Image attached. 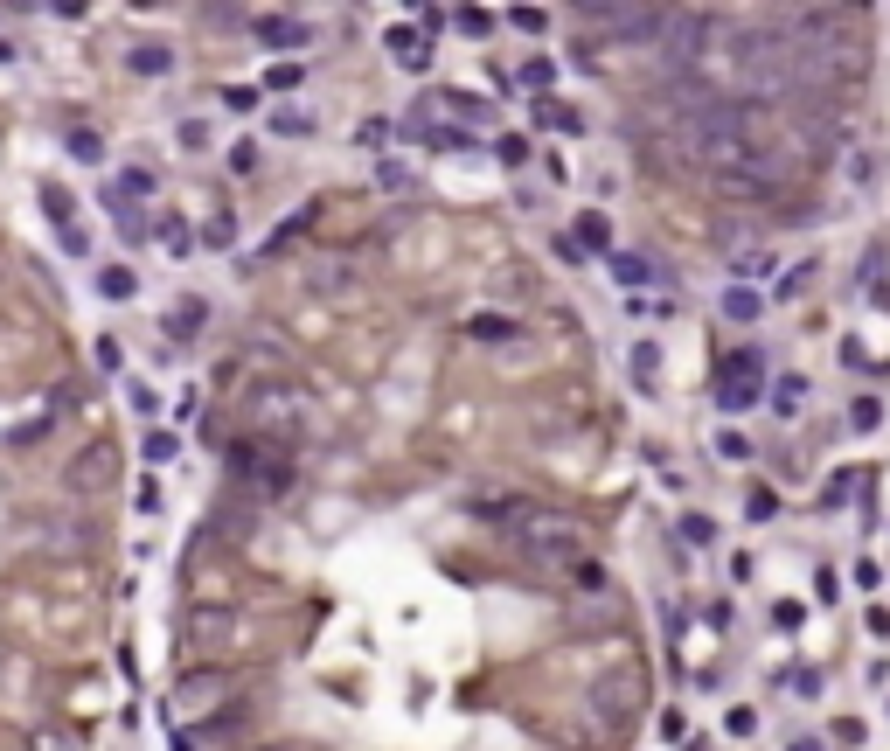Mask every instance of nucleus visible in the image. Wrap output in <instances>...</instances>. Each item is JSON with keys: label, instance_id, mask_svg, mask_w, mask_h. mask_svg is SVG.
<instances>
[{"label": "nucleus", "instance_id": "nucleus-46", "mask_svg": "<svg viewBox=\"0 0 890 751\" xmlns=\"http://www.w3.org/2000/svg\"><path fill=\"white\" fill-rule=\"evenodd\" d=\"M849 181H856V188H870V181H877V153H870V147L849 160Z\"/></svg>", "mask_w": 890, "mask_h": 751}, {"label": "nucleus", "instance_id": "nucleus-33", "mask_svg": "<svg viewBox=\"0 0 890 751\" xmlns=\"http://www.w3.org/2000/svg\"><path fill=\"white\" fill-rule=\"evenodd\" d=\"M494 160H501V167H529V140H522V133H501V140H494Z\"/></svg>", "mask_w": 890, "mask_h": 751}, {"label": "nucleus", "instance_id": "nucleus-11", "mask_svg": "<svg viewBox=\"0 0 890 751\" xmlns=\"http://www.w3.org/2000/svg\"><path fill=\"white\" fill-rule=\"evenodd\" d=\"M383 49H390V63H397V70H411V77H418V70H432V35H425V28H411V21H397V28L383 35Z\"/></svg>", "mask_w": 890, "mask_h": 751}, {"label": "nucleus", "instance_id": "nucleus-36", "mask_svg": "<svg viewBox=\"0 0 890 751\" xmlns=\"http://www.w3.org/2000/svg\"><path fill=\"white\" fill-rule=\"evenodd\" d=\"M717 452H724L731 466H744V459H751V439H744L738 425H724V432H717Z\"/></svg>", "mask_w": 890, "mask_h": 751}, {"label": "nucleus", "instance_id": "nucleus-39", "mask_svg": "<svg viewBox=\"0 0 890 751\" xmlns=\"http://www.w3.org/2000/svg\"><path fill=\"white\" fill-rule=\"evenodd\" d=\"M814 279V258H800V265H786V279H779V300H800V286Z\"/></svg>", "mask_w": 890, "mask_h": 751}, {"label": "nucleus", "instance_id": "nucleus-40", "mask_svg": "<svg viewBox=\"0 0 890 751\" xmlns=\"http://www.w3.org/2000/svg\"><path fill=\"white\" fill-rule=\"evenodd\" d=\"M724 731H731V738H751V731H758V710H751V703L724 710Z\"/></svg>", "mask_w": 890, "mask_h": 751}, {"label": "nucleus", "instance_id": "nucleus-43", "mask_svg": "<svg viewBox=\"0 0 890 751\" xmlns=\"http://www.w3.org/2000/svg\"><path fill=\"white\" fill-rule=\"evenodd\" d=\"M508 21H515V28H522V35H543V28H550V14H543V7H515V14H508Z\"/></svg>", "mask_w": 890, "mask_h": 751}, {"label": "nucleus", "instance_id": "nucleus-49", "mask_svg": "<svg viewBox=\"0 0 890 751\" xmlns=\"http://www.w3.org/2000/svg\"><path fill=\"white\" fill-rule=\"evenodd\" d=\"M682 751H717V745H710V738H689V745H682Z\"/></svg>", "mask_w": 890, "mask_h": 751}, {"label": "nucleus", "instance_id": "nucleus-35", "mask_svg": "<svg viewBox=\"0 0 890 751\" xmlns=\"http://www.w3.org/2000/svg\"><path fill=\"white\" fill-rule=\"evenodd\" d=\"M884 258H890V244L884 237H870V251H863V279H870L877 293H884Z\"/></svg>", "mask_w": 890, "mask_h": 751}, {"label": "nucleus", "instance_id": "nucleus-7", "mask_svg": "<svg viewBox=\"0 0 890 751\" xmlns=\"http://www.w3.org/2000/svg\"><path fill=\"white\" fill-rule=\"evenodd\" d=\"M237 633H244L237 605H188V619H181V640H188L195 654H223Z\"/></svg>", "mask_w": 890, "mask_h": 751}, {"label": "nucleus", "instance_id": "nucleus-44", "mask_svg": "<svg viewBox=\"0 0 890 751\" xmlns=\"http://www.w3.org/2000/svg\"><path fill=\"white\" fill-rule=\"evenodd\" d=\"M550 77H557V63H550V56H536V63H522V84H536V91H550Z\"/></svg>", "mask_w": 890, "mask_h": 751}, {"label": "nucleus", "instance_id": "nucleus-30", "mask_svg": "<svg viewBox=\"0 0 890 751\" xmlns=\"http://www.w3.org/2000/svg\"><path fill=\"white\" fill-rule=\"evenodd\" d=\"M849 425H856V432H877V425H884V397H856V404H849Z\"/></svg>", "mask_w": 890, "mask_h": 751}, {"label": "nucleus", "instance_id": "nucleus-5", "mask_svg": "<svg viewBox=\"0 0 890 751\" xmlns=\"http://www.w3.org/2000/svg\"><path fill=\"white\" fill-rule=\"evenodd\" d=\"M230 480L258 487V501H279V494H293V459L251 439V446H230Z\"/></svg>", "mask_w": 890, "mask_h": 751}, {"label": "nucleus", "instance_id": "nucleus-8", "mask_svg": "<svg viewBox=\"0 0 890 751\" xmlns=\"http://www.w3.org/2000/svg\"><path fill=\"white\" fill-rule=\"evenodd\" d=\"M223 696H230V675H223V668H209V675H181L174 696H167V717H195V710H209V703H223Z\"/></svg>", "mask_w": 890, "mask_h": 751}, {"label": "nucleus", "instance_id": "nucleus-37", "mask_svg": "<svg viewBox=\"0 0 890 751\" xmlns=\"http://www.w3.org/2000/svg\"><path fill=\"white\" fill-rule=\"evenodd\" d=\"M223 105H230V112H258L265 98H258V84H223Z\"/></svg>", "mask_w": 890, "mask_h": 751}, {"label": "nucleus", "instance_id": "nucleus-28", "mask_svg": "<svg viewBox=\"0 0 890 751\" xmlns=\"http://www.w3.org/2000/svg\"><path fill=\"white\" fill-rule=\"evenodd\" d=\"M70 153L77 160H105V133L98 126H70Z\"/></svg>", "mask_w": 890, "mask_h": 751}, {"label": "nucleus", "instance_id": "nucleus-6", "mask_svg": "<svg viewBox=\"0 0 890 751\" xmlns=\"http://www.w3.org/2000/svg\"><path fill=\"white\" fill-rule=\"evenodd\" d=\"M758 397H765V355H758V348L724 355V369H717V411L738 418L744 404H758Z\"/></svg>", "mask_w": 890, "mask_h": 751}, {"label": "nucleus", "instance_id": "nucleus-10", "mask_svg": "<svg viewBox=\"0 0 890 751\" xmlns=\"http://www.w3.org/2000/svg\"><path fill=\"white\" fill-rule=\"evenodd\" d=\"M710 28H717L710 14H668V49H661V56H668L675 70H682V63H696V56H703V42H710Z\"/></svg>", "mask_w": 890, "mask_h": 751}, {"label": "nucleus", "instance_id": "nucleus-41", "mask_svg": "<svg viewBox=\"0 0 890 751\" xmlns=\"http://www.w3.org/2000/svg\"><path fill=\"white\" fill-rule=\"evenodd\" d=\"M376 181H383V188H411V167H404L397 153H383V167H376Z\"/></svg>", "mask_w": 890, "mask_h": 751}, {"label": "nucleus", "instance_id": "nucleus-45", "mask_svg": "<svg viewBox=\"0 0 890 751\" xmlns=\"http://www.w3.org/2000/svg\"><path fill=\"white\" fill-rule=\"evenodd\" d=\"M202 244H216V251H230V244H237V223H230V216H216V223L202 230Z\"/></svg>", "mask_w": 890, "mask_h": 751}, {"label": "nucleus", "instance_id": "nucleus-38", "mask_svg": "<svg viewBox=\"0 0 890 751\" xmlns=\"http://www.w3.org/2000/svg\"><path fill=\"white\" fill-rule=\"evenodd\" d=\"M160 244H167L174 258H188V251H195V237H188V223H174V216L160 223Z\"/></svg>", "mask_w": 890, "mask_h": 751}, {"label": "nucleus", "instance_id": "nucleus-22", "mask_svg": "<svg viewBox=\"0 0 890 751\" xmlns=\"http://www.w3.org/2000/svg\"><path fill=\"white\" fill-rule=\"evenodd\" d=\"M42 209H49V223H56V230H70V216H77V202H70V188H63V181H42Z\"/></svg>", "mask_w": 890, "mask_h": 751}, {"label": "nucleus", "instance_id": "nucleus-48", "mask_svg": "<svg viewBox=\"0 0 890 751\" xmlns=\"http://www.w3.org/2000/svg\"><path fill=\"white\" fill-rule=\"evenodd\" d=\"M786 751H821V738H793V745H786Z\"/></svg>", "mask_w": 890, "mask_h": 751}, {"label": "nucleus", "instance_id": "nucleus-51", "mask_svg": "<svg viewBox=\"0 0 890 751\" xmlns=\"http://www.w3.org/2000/svg\"><path fill=\"white\" fill-rule=\"evenodd\" d=\"M174 751H195V745H188V738H181V731H174Z\"/></svg>", "mask_w": 890, "mask_h": 751}, {"label": "nucleus", "instance_id": "nucleus-2", "mask_svg": "<svg viewBox=\"0 0 890 751\" xmlns=\"http://www.w3.org/2000/svg\"><path fill=\"white\" fill-rule=\"evenodd\" d=\"M508 529V543L522 550V557H536V564H585V550H592V529L578 522V515H564V508H522V515H508L501 522Z\"/></svg>", "mask_w": 890, "mask_h": 751}, {"label": "nucleus", "instance_id": "nucleus-34", "mask_svg": "<svg viewBox=\"0 0 890 751\" xmlns=\"http://www.w3.org/2000/svg\"><path fill=\"white\" fill-rule=\"evenodd\" d=\"M682 543L710 550V543H717V522H710V515H682Z\"/></svg>", "mask_w": 890, "mask_h": 751}, {"label": "nucleus", "instance_id": "nucleus-12", "mask_svg": "<svg viewBox=\"0 0 890 751\" xmlns=\"http://www.w3.org/2000/svg\"><path fill=\"white\" fill-rule=\"evenodd\" d=\"M160 327H167V341H195V334L209 327V300H195V293H181V300L167 306V320H160Z\"/></svg>", "mask_w": 890, "mask_h": 751}, {"label": "nucleus", "instance_id": "nucleus-25", "mask_svg": "<svg viewBox=\"0 0 890 751\" xmlns=\"http://www.w3.org/2000/svg\"><path fill=\"white\" fill-rule=\"evenodd\" d=\"M299 237H306V209H293V223H279V230L265 237V258H286V251H293Z\"/></svg>", "mask_w": 890, "mask_h": 751}, {"label": "nucleus", "instance_id": "nucleus-15", "mask_svg": "<svg viewBox=\"0 0 890 751\" xmlns=\"http://www.w3.org/2000/svg\"><path fill=\"white\" fill-rule=\"evenodd\" d=\"M126 70H133V77H167V70H174V49H167V42H133V49H126Z\"/></svg>", "mask_w": 890, "mask_h": 751}, {"label": "nucleus", "instance_id": "nucleus-21", "mask_svg": "<svg viewBox=\"0 0 890 751\" xmlns=\"http://www.w3.org/2000/svg\"><path fill=\"white\" fill-rule=\"evenodd\" d=\"M98 293H105L112 306L133 300V293H140V272H133V265H105V272H98Z\"/></svg>", "mask_w": 890, "mask_h": 751}, {"label": "nucleus", "instance_id": "nucleus-24", "mask_svg": "<svg viewBox=\"0 0 890 751\" xmlns=\"http://www.w3.org/2000/svg\"><path fill=\"white\" fill-rule=\"evenodd\" d=\"M800 404H807V376H779V390H772V411H779V418H800Z\"/></svg>", "mask_w": 890, "mask_h": 751}, {"label": "nucleus", "instance_id": "nucleus-1", "mask_svg": "<svg viewBox=\"0 0 890 751\" xmlns=\"http://www.w3.org/2000/svg\"><path fill=\"white\" fill-rule=\"evenodd\" d=\"M758 133H765V119H758V105H744V98H710V105H689L682 112V153L703 167V174H738L751 160H765L758 153Z\"/></svg>", "mask_w": 890, "mask_h": 751}, {"label": "nucleus", "instance_id": "nucleus-32", "mask_svg": "<svg viewBox=\"0 0 890 751\" xmlns=\"http://www.w3.org/2000/svg\"><path fill=\"white\" fill-rule=\"evenodd\" d=\"M140 452H147L153 466H160V459H174V452H181V439H174V432H167V425H153L147 439H140Z\"/></svg>", "mask_w": 890, "mask_h": 751}, {"label": "nucleus", "instance_id": "nucleus-13", "mask_svg": "<svg viewBox=\"0 0 890 751\" xmlns=\"http://www.w3.org/2000/svg\"><path fill=\"white\" fill-rule=\"evenodd\" d=\"M411 140H418L425 153H466L473 147L466 126H439V119H411Z\"/></svg>", "mask_w": 890, "mask_h": 751}, {"label": "nucleus", "instance_id": "nucleus-26", "mask_svg": "<svg viewBox=\"0 0 890 751\" xmlns=\"http://www.w3.org/2000/svg\"><path fill=\"white\" fill-rule=\"evenodd\" d=\"M856 487H870V473H863V466H842V473L828 480V494H821V501H828V508H842V501H849Z\"/></svg>", "mask_w": 890, "mask_h": 751}, {"label": "nucleus", "instance_id": "nucleus-29", "mask_svg": "<svg viewBox=\"0 0 890 751\" xmlns=\"http://www.w3.org/2000/svg\"><path fill=\"white\" fill-rule=\"evenodd\" d=\"M731 272H738V286L765 279V272H772V251H738V258H731Z\"/></svg>", "mask_w": 890, "mask_h": 751}, {"label": "nucleus", "instance_id": "nucleus-3", "mask_svg": "<svg viewBox=\"0 0 890 751\" xmlns=\"http://www.w3.org/2000/svg\"><path fill=\"white\" fill-rule=\"evenodd\" d=\"M244 425L258 446H293L299 425H306V397L293 383H251L244 390Z\"/></svg>", "mask_w": 890, "mask_h": 751}, {"label": "nucleus", "instance_id": "nucleus-47", "mask_svg": "<svg viewBox=\"0 0 890 751\" xmlns=\"http://www.w3.org/2000/svg\"><path fill=\"white\" fill-rule=\"evenodd\" d=\"M160 501H167V494H160V480H140V494H133V508H140V515H160Z\"/></svg>", "mask_w": 890, "mask_h": 751}, {"label": "nucleus", "instance_id": "nucleus-27", "mask_svg": "<svg viewBox=\"0 0 890 751\" xmlns=\"http://www.w3.org/2000/svg\"><path fill=\"white\" fill-rule=\"evenodd\" d=\"M272 133L279 140H313V112H272Z\"/></svg>", "mask_w": 890, "mask_h": 751}, {"label": "nucleus", "instance_id": "nucleus-17", "mask_svg": "<svg viewBox=\"0 0 890 751\" xmlns=\"http://www.w3.org/2000/svg\"><path fill=\"white\" fill-rule=\"evenodd\" d=\"M112 473H119L112 446H91V459H77V466H70V487H112Z\"/></svg>", "mask_w": 890, "mask_h": 751}, {"label": "nucleus", "instance_id": "nucleus-14", "mask_svg": "<svg viewBox=\"0 0 890 751\" xmlns=\"http://www.w3.org/2000/svg\"><path fill=\"white\" fill-rule=\"evenodd\" d=\"M612 279H619L626 293H640V286H661L668 272H661L654 258H640V251H612Z\"/></svg>", "mask_w": 890, "mask_h": 751}, {"label": "nucleus", "instance_id": "nucleus-9", "mask_svg": "<svg viewBox=\"0 0 890 751\" xmlns=\"http://www.w3.org/2000/svg\"><path fill=\"white\" fill-rule=\"evenodd\" d=\"M251 42L293 56V49H313V28H306L299 14H251Z\"/></svg>", "mask_w": 890, "mask_h": 751}, {"label": "nucleus", "instance_id": "nucleus-19", "mask_svg": "<svg viewBox=\"0 0 890 751\" xmlns=\"http://www.w3.org/2000/svg\"><path fill=\"white\" fill-rule=\"evenodd\" d=\"M758 313H765V293H758V286H731V293H724V320L758 327Z\"/></svg>", "mask_w": 890, "mask_h": 751}, {"label": "nucleus", "instance_id": "nucleus-4", "mask_svg": "<svg viewBox=\"0 0 890 751\" xmlns=\"http://www.w3.org/2000/svg\"><path fill=\"white\" fill-rule=\"evenodd\" d=\"M640 703H647V675L640 668H605L585 689V710H592L598 731H619L626 717H640Z\"/></svg>", "mask_w": 890, "mask_h": 751}, {"label": "nucleus", "instance_id": "nucleus-23", "mask_svg": "<svg viewBox=\"0 0 890 751\" xmlns=\"http://www.w3.org/2000/svg\"><path fill=\"white\" fill-rule=\"evenodd\" d=\"M654 376H661V348H654V341H633V383H640V390H661Z\"/></svg>", "mask_w": 890, "mask_h": 751}, {"label": "nucleus", "instance_id": "nucleus-18", "mask_svg": "<svg viewBox=\"0 0 890 751\" xmlns=\"http://www.w3.org/2000/svg\"><path fill=\"white\" fill-rule=\"evenodd\" d=\"M571 244H578L585 258H598V251L612 258V223H605L598 209H585V216H578V230H571Z\"/></svg>", "mask_w": 890, "mask_h": 751}, {"label": "nucleus", "instance_id": "nucleus-31", "mask_svg": "<svg viewBox=\"0 0 890 751\" xmlns=\"http://www.w3.org/2000/svg\"><path fill=\"white\" fill-rule=\"evenodd\" d=\"M772 515H779V494L772 487H751L744 494V522H772Z\"/></svg>", "mask_w": 890, "mask_h": 751}, {"label": "nucleus", "instance_id": "nucleus-50", "mask_svg": "<svg viewBox=\"0 0 890 751\" xmlns=\"http://www.w3.org/2000/svg\"><path fill=\"white\" fill-rule=\"evenodd\" d=\"M0 63H14V42H7V35H0Z\"/></svg>", "mask_w": 890, "mask_h": 751}, {"label": "nucleus", "instance_id": "nucleus-42", "mask_svg": "<svg viewBox=\"0 0 890 751\" xmlns=\"http://www.w3.org/2000/svg\"><path fill=\"white\" fill-rule=\"evenodd\" d=\"M258 160H265V153H258V140H237V147H230V174H251Z\"/></svg>", "mask_w": 890, "mask_h": 751}, {"label": "nucleus", "instance_id": "nucleus-16", "mask_svg": "<svg viewBox=\"0 0 890 751\" xmlns=\"http://www.w3.org/2000/svg\"><path fill=\"white\" fill-rule=\"evenodd\" d=\"M515 334H522V320H515V313H487V306H480V313H466V341H515Z\"/></svg>", "mask_w": 890, "mask_h": 751}, {"label": "nucleus", "instance_id": "nucleus-20", "mask_svg": "<svg viewBox=\"0 0 890 751\" xmlns=\"http://www.w3.org/2000/svg\"><path fill=\"white\" fill-rule=\"evenodd\" d=\"M529 112H536V119H543V126H550V133H585V119H578V112H571V105H564V98H536V105H529Z\"/></svg>", "mask_w": 890, "mask_h": 751}]
</instances>
